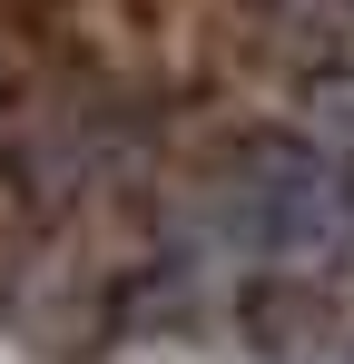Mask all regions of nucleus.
<instances>
[{"label": "nucleus", "mask_w": 354, "mask_h": 364, "mask_svg": "<svg viewBox=\"0 0 354 364\" xmlns=\"http://www.w3.org/2000/svg\"><path fill=\"white\" fill-rule=\"evenodd\" d=\"M227 217L246 246H315L335 227V168L315 148H246L227 168Z\"/></svg>", "instance_id": "nucleus-1"}]
</instances>
